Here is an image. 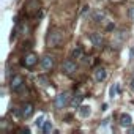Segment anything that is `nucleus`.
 <instances>
[{"instance_id":"nucleus-1","label":"nucleus","mask_w":134,"mask_h":134,"mask_svg":"<svg viewBox=\"0 0 134 134\" xmlns=\"http://www.w3.org/2000/svg\"><path fill=\"white\" fill-rule=\"evenodd\" d=\"M62 41H63V32H62L60 29H52V30H49L47 40H46V43H47L49 47H58Z\"/></svg>"},{"instance_id":"nucleus-2","label":"nucleus","mask_w":134,"mask_h":134,"mask_svg":"<svg viewBox=\"0 0 134 134\" xmlns=\"http://www.w3.org/2000/svg\"><path fill=\"white\" fill-rule=\"evenodd\" d=\"M70 98H71V96H70L68 92H63V93L57 95V98H55V107H57V109H63V107H66V106L71 103Z\"/></svg>"},{"instance_id":"nucleus-3","label":"nucleus","mask_w":134,"mask_h":134,"mask_svg":"<svg viewBox=\"0 0 134 134\" xmlns=\"http://www.w3.org/2000/svg\"><path fill=\"white\" fill-rule=\"evenodd\" d=\"M22 85H24V77H22V76L16 74V76L11 77V81H10V88H11L13 92H19V90L22 88Z\"/></svg>"},{"instance_id":"nucleus-4","label":"nucleus","mask_w":134,"mask_h":134,"mask_svg":"<svg viewBox=\"0 0 134 134\" xmlns=\"http://www.w3.org/2000/svg\"><path fill=\"white\" fill-rule=\"evenodd\" d=\"M36 63H38V55L33 54V52L27 54V55L24 57V60H22V65L25 66V68H33Z\"/></svg>"},{"instance_id":"nucleus-5","label":"nucleus","mask_w":134,"mask_h":134,"mask_svg":"<svg viewBox=\"0 0 134 134\" xmlns=\"http://www.w3.org/2000/svg\"><path fill=\"white\" fill-rule=\"evenodd\" d=\"M41 68H43L44 71H51V70L54 68V57L44 55V57L41 58Z\"/></svg>"},{"instance_id":"nucleus-6","label":"nucleus","mask_w":134,"mask_h":134,"mask_svg":"<svg viewBox=\"0 0 134 134\" xmlns=\"http://www.w3.org/2000/svg\"><path fill=\"white\" fill-rule=\"evenodd\" d=\"M62 68H63V71H65L66 74H73V73L76 71L77 66H76V62H73L71 58H68V60L63 62V66H62Z\"/></svg>"},{"instance_id":"nucleus-7","label":"nucleus","mask_w":134,"mask_h":134,"mask_svg":"<svg viewBox=\"0 0 134 134\" xmlns=\"http://www.w3.org/2000/svg\"><path fill=\"white\" fill-rule=\"evenodd\" d=\"M33 104L32 103H25V104H22V107H21V112H22V118H30L32 115H33Z\"/></svg>"},{"instance_id":"nucleus-8","label":"nucleus","mask_w":134,"mask_h":134,"mask_svg":"<svg viewBox=\"0 0 134 134\" xmlns=\"http://www.w3.org/2000/svg\"><path fill=\"white\" fill-rule=\"evenodd\" d=\"M90 41L93 43L95 47H103V44H104V40H103L101 33H92L90 35Z\"/></svg>"},{"instance_id":"nucleus-9","label":"nucleus","mask_w":134,"mask_h":134,"mask_svg":"<svg viewBox=\"0 0 134 134\" xmlns=\"http://www.w3.org/2000/svg\"><path fill=\"white\" fill-rule=\"evenodd\" d=\"M131 123H132V118H131L129 114H121V115H120V125H121L123 128L131 126Z\"/></svg>"},{"instance_id":"nucleus-10","label":"nucleus","mask_w":134,"mask_h":134,"mask_svg":"<svg viewBox=\"0 0 134 134\" xmlns=\"http://www.w3.org/2000/svg\"><path fill=\"white\" fill-rule=\"evenodd\" d=\"M106 76H107V73H106L104 68H96V71H95V79H96L98 82H103V81L106 79Z\"/></svg>"},{"instance_id":"nucleus-11","label":"nucleus","mask_w":134,"mask_h":134,"mask_svg":"<svg viewBox=\"0 0 134 134\" xmlns=\"http://www.w3.org/2000/svg\"><path fill=\"white\" fill-rule=\"evenodd\" d=\"M90 114H92L90 106H81V107H79V115H81L82 118H87Z\"/></svg>"},{"instance_id":"nucleus-12","label":"nucleus","mask_w":134,"mask_h":134,"mask_svg":"<svg viewBox=\"0 0 134 134\" xmlns=\"http://www.w3.org/2000/svg\"><path fill=\"white\" fill-rule=\"evenodd\" d=\"M36 82H38L40 85L46 87V85H49V77H47V76H38V77H36Z\"/></svg>"},{"instance_id":"nucleus-13","label":"nucleus","mask_w":134,"mask_h":134,"mask_svg":"<svg viewBox=\"0 0 134 134\" xmlns=\"http://www.w3.org/2000/svg\"><path fill=\"white\" fill-rule=\"evenodd\" d=\"M82 99H84V96H82V95H77V96H74V98L71 99V106H73V107H77V106L82 103Z\"/></svg>"},{"instance_id":"nucleus-14","label":"nucleus","mask_w":134,"mask_h":134,"mask_svg":"<svg viewBox=\"0 0 134 134\" xmlns=\"http://www.w3.org/2000/svg\"><path fill=\"white\" fill-rule=\"evenodd\" d=\"M71 57L73 58H81L82 57V47H76V49H73V52H71Z\"/></svg>"},{"instance_id":"nucleus-15","label":"nucleus","mask_w":134,"mask_h":134,"mask_svg":"<svg viewBox=\"0 0 134 134\" xmlns=\"http://www.w3.org/2000/svg\"><path fill=\"white\" fill-rule=\"evenodd\" d=\"M52 131V121H44V125H43V132L44 134H49Z\"/></svg>"},{"instance_id":"nucleus-16","label":"nucleus","mask_w":134,"mask_h":134,"mask_svg":"<svg viewBox=\"0 0 134 134\" xmlns=\"http://www.w3.org/2000/svg\"><path fill=\"white\" fill-rule=\"evenodd\" d=\"M117 92H118V85H117V84H114V85L110 87V90H109V96H110V98L117 96Z\"/></svg>"},{"instance_id":"nucleus-17","label":"nucleus","mask_w":134,"mask_h":134,"mask_svg":"<svg viewBox=\"0 0 134 134\" xmlns=\"http://www.w3.org/2000/svg\"><path fill=\"white\" fill-rule=\"evenodd\" d=\"M35 125H36V128H43V125H44V118H43V117H38V120L35 121Z\"/></svg>"},{"instance_id":"nucleus-18","label":"nucleus","mask_w":134,"mask_h":134,"mask_svg":"<svg viewBox=\"0 0 134 134\" xmlns=\"http://www.w3.org/2000/svg\"><path fill=\"white\" fill-rule=\"evenodd\" d=\"M103 19H104V14H103V13H96V14H95V21H96V22H101Z\"/></svg>"},{"instance_id":"nucleus-19","label":"nucleus","mask_w":134,"mask_h":134,"mask_svg":"<svg viewBox=\"0 0 134 134\" xmlns=\"http://www.w3.org/2000/svg\"><path fill=\"white\" fill-rule=\"evenodd\" d=\"M128 14H129V18H131V21L134 22V7H131V8H129V11H128Z\"/></svg>"},{"instance_id":"nucleus-20","label":"nucleus","mask_w":134,"mask_h":134,"mask_svg":"<svg viewBox=\"0 0 134 134\" xmlns=\"http://www.w3.org/2000/svg\"><path fill=\"white\" fill-rule=\"evenodd\" d=\"M19 132H25V134H29V132H30V129H29V128H21V129H19Z\"/></svg>"},{"instance_id":"nucleus-21","label":"nucleus","mask_w":134,"mask_h":134,"mask_svg":"<svg viewBox=\"0 0 134 134\" xmlns=\"http://www.w3.org/2000/svg\"><path fill=\"white\" fill-rule=\"evenodd\" d=\"M16 33H18L16 30H13V32H11V36H10V40H11V41H13V40L16 38Z\"/></svg>"},{"instance_id":"nucleus-22","label":"nucleus","mask_w":134,"mask_h":134,"mask_svg":"<svg viewBox=\"0 0 134 134\" xmlns=\"http://www.w3.org/2000/svg\"><path fill=\"white\" fill-rule=\"evenodd\" d=\"M88 8H90V7H88V5H85V7H84V8H82V14H85V13H87V11H88Z\"/></svg>"},{"instance_id":"nucleus-23","label":"nucleus","mask_w":134,"mask_h":134,"mask_svg":"<svg viewBox=\"0 0 134 134\" xmlns=\"http://www.w3.org/2000/svg\"><path fill=\"white\" fill-rule=\"evenodd\" d=\"M129 54H131V57H134V47H131V52Z\"/></svg>"},{"instance_id":"nucleus-24","label":"nucleus","mask_w":134,"mask_h":134,"mask_svg":"<svg viewBox=\"0 0 134 134\" xmlns=\"http://www.w3.org/2000/svg\"><path fill=\"white\" fill-rule=\"evenodd\" d=\"M131 90H132V92H134V81H132V82H131Z\"/></svg>"}]
</instances>
